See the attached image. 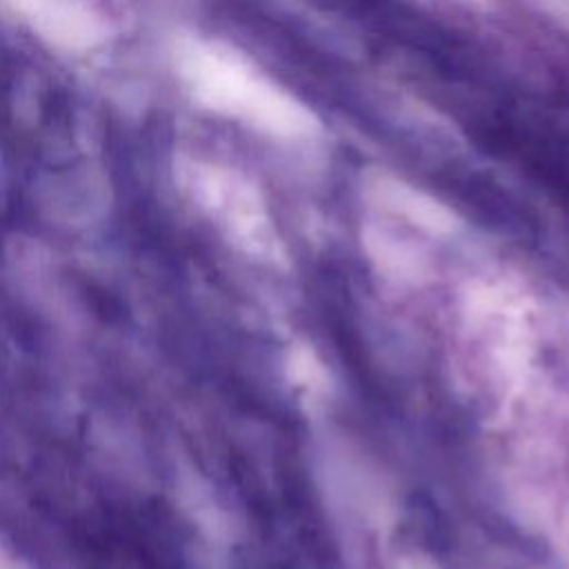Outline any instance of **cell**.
<instances>
[{"instance_id":"cell-1","label":"cell","mask_w":569,"mask_h":569,"mask_svg":"<svg viewBox=\"0 0 569 569\" xmlns=\"http://www.w3.org/2000/svg\"><path fill=\"white\" fill-rule=\"evenodd\" d=\"M316 473L327 502L340 513L358 516L369 527H382L389 518V498L382 480L367 462L345 449V445L327 442L318 451Z\"/></svg>"},{"instance_id":"cell-2","label":"cell","mask_w":569,"mask_h":569,"mask_svg":"<svg viewBox=\"0 0 569 569\" xmlns=\"http://www.w3.org/2000/svg\"><path fill=\"white\" fill-rule=\"evenodd\" d=\"M38 33L64 47H87L100 33L98 16L82 0H2Z\"/></svg>"},{"instance_id":"cell-3","label":"cell","mask_w":569,"mask_h":569,"mask_svg":"<svg viewBox=\"0 0 569 569\" xmlns=\"http://www.w3.org/2000/svg\"><path fill=\"white\" fill-rule=\"evenodd\" d=\"M287 380L307 398L322 400L331 389V376L320 356L309 345H291L284 358Z\"/></svg>"}]
</instances>
